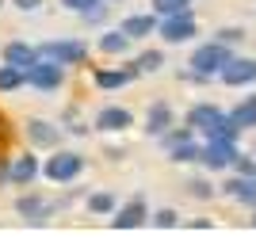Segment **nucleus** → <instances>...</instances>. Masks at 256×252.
<instances>
[{"instance_id":"nucleus-30","label":"nucleus","mask_w":256,"mask_h":252,"mask_svg":"<svg viewBox=\"0 0 256 252\" xmlns=\"http://www.w3.org/2000/svg\"><path fill=\"white\" fill-rule=\"evenodd\" d=\"M188 138H199V134H195V130H192L188 122H184V126H168V130H164V134H160L157 142H160V149L168 153L172 146H180V142H188Z\"/></svg>"},{"instance_id":"nucleus-12","label":"nucleus","mask_w":256,"mask_h":252,"mask_svg":"<svg viewBox=\"0 0 256 252\" xmlns=\"http://www.w3.org/2000/svg\"><path fill=\"white\" fill-rule=\"evenodd\" d=\"M42 176V160L34 157L31 149L20 153V157H12V176H8V188H34V180Z\"/></svg>"},{"instance_id":"nucleus-14","label":"nucleus","mask_w":256,"mask_h":252,"mask_svg":"<svg viewBox=\"0 0 256 252\" xmlns=\"http://www.w3.org/2000/svg\"><path fill=\"white\" fill-rule=\"evenodd\" d=\"M218 191H222L230 202L245 206V210H252V206H256V176H237V172H234V176L226 180Z\"/></svg>"},{"instance_id":"nucleus-36","label":"nucleus","mask_w":256,"mask_h":252,"mask_svg":"<svg viewBox=\"0 0 256 252\" xmlns=\"http://www.w3.org/2000/svg\"><path fill=\"white\" fill-rule=\"evenodd\" d=\"M58 4H62L65 12H73V16H76V12H84V8H92V4H100V0H58Z\"/></svg>"},{"instance_id":"nucleus-24","label":"nucleus","mask_w":256,"mask_h":252,"mask_svg":"<svg viewBox=\"0 0 256 252\" xmlns=\"http://www.w3.org/2000/svg\"><path fill=\"white\" fill-rule=\"evenodd\" d=\"M134 69H138V76H153L164 69V50H157V46H150V50H142L138 58H134Z\"/></svg>"},{"instance_id":"nucleus-35","label":"nucleus","mask_w":256,"mask_h":252,"mask_svg":"<svg viewBox=\"0 0 256 252\" xmlns=\"http://www.w3.org/2000/svg\"><path fill=\"white\" fill-rule=\"evenodd\" d=\"M176 80H180V84H210L203 73H195V69H180V73H176Z\"/></svg>"},{"instance_id":"nucleus-1","label":"nucleus","mask_w":256,"mask_h":252,"mask_svg":"<svg viewBox=\"0 0 256 252\" xmlns=\"http://www.w3.org/2000/svg\"><path fill=\"white\" fill-rule=\"evenodd\" d=\"M84 153H76V149H50V157L42 160V180L65 188V184H76V180L84 176Z\"/></svg>"},{"instance_id":"nucleus-15","label":"nucleus","mask_w":256,"mask_h":252,"mask_svg":"<svg viewBox=\"0 0 256 252\" xmlns=\"http://www.w3.org/2000/svg\"><path fill=\"white\" fill-rule=\"evenodd\" d=\"M130 80H138V69L134 65H118V69H92V84L100 92H118L126 88Z\"/></svg>"},{"instance_id":"nucleus-3","label":"nucleus","mask_w":256,"mask_h":252,"mask_svg":"<svg viewBox=\"0 0 256 252\" xmlns=\"http://www.w3.org/2000/svg\"><path fill=\"white\" fill-rule=\"evenodd\" d=\"M16 214H20L27 226H46L54 214H62V202L46 199V195H38V191H31V188H23L20 199H16Z\"/></svg>"},{"instance_id":"nucleus-18","label":"nucleus","mask_w":256,"mask_h":252,"mask_svg":"<svg viewBox=\"0 0 256 252\" xmlns=\"http://www.w3.org/2000/svg\"><path fill=\"white\" fill-rule=\"evenodd\" d=\"M218 115H222V107H218V104H210V100H199V104H192V107H188L184 122L192 126L195 134H203V130H206V126H210Z\"/></svg>"},{"instance_id":"nucleus-33","label":"nucleus","mask_w":256,"mask_h":252,"mask_svg":"<svg viewBox=\"0 0 256 252\" xmlns=\"http://www.w3.org/2000/svg\"><path fill=\"white\" fill-rule=\"evenodd\" d=\"M230 172H237V176H256V157L252 153H237V160H234Z\"/></svg>"},{"instance_id":"nucleus-31","label":"nucleus","mask_w":256,"mask_h":252,"mask_svg":"<svg viewBox=\"0 0 256 252\" xmlns=\"http://www.w3.org/2000/svg\"><path fill=\"white\" fill-rule=\"evenodd\" d=\"M150 222L157 230H176L180 226V210L176 206H160V210H150Z\"/></svg>"},{"instance_id":"nucleus-21","label":"nucleus","mask_w":256,"mask_h":252,"mask_svg":"<svg viewBox=\"0 0 256 252\" xmlns=\"http://www.w3.org/2000/svg\"><path fill=\"white\" fill-rule=\"evenodd\" d=\"M230 115H234V122L241 126V130H256V92L241 96V100L230 107Z\"/></svg>"},{"instance_id":"nucleus-19","label":"nucleus","mask_w":256,"mask_h":252,"mask_svg":"<svg viewBox=\"0 0 256 252\" xmlns=\"http://www.w3.org/2000/svg\"><path fill=\"white\" fill-rule=\"evenodd\" d=\"M130 46H134V42H130V34H122L118 27H111V31H104V34L96 38V50L107 54V58H126Z\"/></svg>"},{"instance_id":"nucleus-37","label":"nucleus","mask_w":256,"mask_h":252,"mask_svg":"<svg viewBox=\"0 0 256 252\" xmlns=\"http://www.w3.org/2000/svg\"><path fill=\"white\" fill-rule=\"evenodd\" d=\"M8 176H12V157H0V188H8Z\"/></svg>"},{"instance_id":"nucleus-38","label":"nucleus","mask_w":256,"mask_h":252,"mask_svg":"<svg viewBox=\"0 0 256 252\" xmlns=\"http://www.w3.org/2000/svg\"><path fill=\"white\" fill-rule=\"evenodd\" d=\"M104 153H107V160H122V157H126V149H122V146H107Z\"/></svg>"},{"instance_id":"nucleus-9","label":"nucleus","mask_w":256,"mask_h":252,"mask_svg":"<svg viewBox=\"0 0 256 252\" xmlns=\"http://www.w3.org/2000/svg\"><path fill=\"white\" fill-rule=\"evenodd\" d=\"M111 230H142L146 222H150V202L146 195H130L126 202H118L115 214H111Z\"/></svg>"},{"instance_id":"nucleus-26","label":"nucleus","mask_w":256,"mask_h":252,"mask_svg":"<svg viewBox=\"0 0 256 252\" xmlns=\"http://www.w3.org/2000/svg\"><path fill=\"white\" fill-rule=\"evenodd\" d=\"M58 122H62L65 134H73V138H88V130H92V126L80 118V107H65L62 115H58Z\"/></svg>"},{"instance_id":"nucleus-6","label":"nucleus","mask_w":256,"mask_h":252,"mask_svg":"<svg viewBox=\"0 0 256 252\" xmlns=\"http://www.w3.org/2000/svg\"><path fill=\"white\" fill-rule=\"evenodd\" d=\"M157 34L164 46H184V42H195L199 34V20H195V12H180V16H164L157 23Z\"/></svg>"},{"instance_id":"nucleus-4","label":"nucleus","mask_w":256,"mask_h":252,"mask_svg":"<svg viewBox=\"0 0 256 252\" xmlns=\"http://www.w3.org/2000/svg\"><path fill=\"white\" fill-rule=\"evenodd\" d=\"M38 58H50V62L73 69V65L88 62V42L84 38H46L38 42Z\"/></svg>"},{"instance_id":"nucleus-39","label":"nucleus","mask_w":256,"mask_h":252,"mask_svg":"<svg viewBox=\"0 0 256 252\" xmlns=\"http://www.w3.org/2000/svg\"><path fill=\"white\" fill-rule=\"evenodd\" d=\"M188 226H192V230H210V218H192Z\"/></svg>"},{"instance_id":"nucleus-8","label":"nucleus","mask_w":256,"mask_h":252,"mask_svg":"<svg viewBox=\"0 0 256 252\" xmlns=\"http://www.w3.org/2000/svg\"><path fill=\"white\" fill-rule=\"evenodd\" d=\"M23 134H27V146L31 149H46V153L65 142L62 122H54V118H27V122H23Z\"/></svg>"},{"instance_id":"nucleus-34","label":"nucleus","mask_w":256,"mask_h":252,"mask_svg":"<svg viewBox=\"0 0 256 252\" xmlns=\"http://www.w3.org/2000/svg\"><path fill=\"white\" fill-rule=\"evenodd\" d=\"M16 12H23V16H34V12L42 8V0H8Z\"/></svg>"},{"instance_id":"nucleus-23","label":"nucleus","mask_w":256,"mask_h":252,"mask_svg":"<svg viewBox=\"0 0 256 252\" xmlns=\"http://www.w3.org/2000/svg\"><path fill=\"white\" fill-rule=\"evenodd\" d=\"M199 153H203V142H199V138H188L180 146H172L164 157H168L172 164H199Z\"/></svg>"},{"instance_id":"nucleus-16","label":"nucleus","mask_w":256,"mask_h":252,"mask_svg":"<svg viewBox=\"0 0 256 252\" xmlns=\"http://www.w3.org/2000/svg\"><path fill=\"white\" fill-rule=\"evenodd\" d=\"M157 16L153 12H130L126 20L118 23V31L130 34V42H142V38H150V34H157Z\"/></svg>"},{"instance_id":"nucleus-5","label":"nucleus","mask_w":256,"mask_h":252,"mask_svg":"<svg viewBox=\"0 0 256 252\" xmlns=\"http://www.w3.org/2000/svg\"><path fill=\"white\" fill-rule=\"evenodd\" d=\"M27 88H34V92H58V88H65V65L50 62V58H34L27 69Z\"/></svg>"},{"instance_id":"nucleus-20","label":"nucleus","mask_w":256,"mask_h":252,"mask_svg":"<svg viewBox=\"0 0 256 252\" xmlns=\"http://www.w3.org/2000/svg\"><path fill=\"white\" fill-rule=\"evenodd\" d=\"M241 134H245V130H241V126L234 122V115H230V111H222V115L214 118V122L206 126V130H203L199 138H214V142H237Z\"/></svg>"},{"instance_id":"nucleus-32","label":"nucleus","mask_w":256,"mask_h":252,"mask_svg":"<svg viewBox=\"0 0 256 252\" xmlns=\"http://www.w3.org/2000/svg\"><path fill=\"white\" fill-rule=\"evenodd\" d=\"M210 38H214V42H222V46H234V50H237V46L248 38V31H245V27H218Z\"/></svg>"},{"instance_id":"nucleus-27","label":"nucleus","mask_w":256,"mask_h":252,"mask_svg":"<svg viewBox=\"0 0 256 252\" xmlns=\"http://www.w3.org/2000/svg\"><path fill=\"white\" fill-rule=\"evenodd\" d=\"M107 16H111V0H100V4H92V8L76 12V20H80V27H104Z\"/></svg>"},{"instance_id":"nucleus-2","label":"nucleus","mask_w":256,"mask_h":252,"mask_svg":"<svg viewBox=\"0 0 256 252\" xmlns=\"http://www.w3.org/2000/svg\"><path fill=\"white\" fill-rule=\"evenodd\" d=\"M234 54H237L234 46H222V42L206 38V42H199V46L192 50V58H188V69L203 73L206 80H218V73L230 65V58H234Z\"/></svg>"},{"instance_id":"nucleus-13","label":"nucleus","mask_w":256,"mask_h":252,"mask_svg":"<svg viewBox=\"0 0 256 252\" xmlns=\"http://www.w3.org/2000/svg\"><path fill=\"white\" fill-rule=\"evenodd\" d=\"M168 126H176V111H172V104H168V100H153V104L146 107V118H142L146 138H160Z\"/></svg>"},{"instance_id":"nucleus-10","label":"nucleus","mask_w":256,"mask_h":252,"mask_svg":"<svg viewBox=\"0 0 256 252\" xmlns=\"http://www.w3.org/2000/svg\"><path fill=\"white\" fill-rule=\"evenodd\" d=\"M130 126H134V111L118 104H104L92 118V130H100V134H126Z\"/></svg>"},{"instance_id":"nucleus-17","label":"nucleus","mask_w":256,"mask_h":252,"mask_svg":"<svg viewBox=\"0 0 256 252\" xmlns=\"http://www.w3.org/2000/svg\"><path fill=\"white\" fill-rule=\"evenodd\" d=\"M34 58H38V46L27 42V38H12V42H4V50H0V62L20 65V69H27Z\"/></svg>"},{"instance_id":"nucleus-7","label":"nucleus","mask_w":256,"mask_h":252,"mask_svg":"<svg viewBox=\"0 0 256 252\" xmlns=\"http://www.w3.org/2000/svg\"><path fill=\"white\" fill-rule=\"evenodd\" d=\"M237 142H214V138H203V153H199V168L203 172H230L237 160Z\"/></svg>"},{"instance_id":"nucleus-41","label":"nucleus","mask_w":256,"mask_h":252,"mask_svg":"<svg viewBox=\"0 0 256 252\" xmlns=\"http://www.w3.org/2000/svg\"><path fill=\"white\" fill-rule=\"evenodd\" d=\"M248 153H252V157H256V142H252V149H248Z\"/></svg>"},{"instance_id":"nucleus-25","label":"nucleus","mask_w":256,"mask_h":252,"mask_svg":"<svg viewBox=\"0 0 256 252\" xmlns=\"http://www.w3.org/2000/svg\"><path fill=\"white\" fill-rule=\"evenodd\" d=\"M20 88H27V73H23L20 65L0 62V96H12V92H20Z\"/></svg>"},{"instance_id":"nucleus-42","label":"nucleus","mask_w":256,"mask_h":252,"mask_svg":"<svg viewBox=\"0 0 256 252\" xmlns=\"http://www.w3.org/2000/svg\"><path fill=\"white\" fill-rule=\"evenodd\" d=\"M4 4H8V0H0V8H4Z\"/></svg>"},{"instance_id":"nucleus-11","label":"nucleus","mask_w":256,"mask_h":252,"mask_svg":"<svg viewBox=\"0 0 256 252\" xmlns=\"http://www.w3.org/2000/svg\"><path fill=\"white\" fill-rule=\"evenodd\" d=\"M218 80L226 88H256V58H245V54H234L230 65H226Z\"/></svg>"},{"instance_id":"nucleus-40","label":"nucleus","mask_w":256,"mask_h":252,"mask_svg":"<svg viewBox=\"0 0 256 252\" xmlns=\"http://www.w3.org/2000/svg\"><path fill=\"white\" fill-rule=\"evenodd\" d=\"M248 226H252V230H256V206H252V218H248Z\"/></svg>"},{"instance_id":"nucleus-28","label":"nucleus","mask_w":256,"mask_h":252,"mask_svg":"<svg viewBox=\"0 0 256 252\" xmlns=\"http://www.w3.org/2000/svg\"><path fill=\"white\" fill-rule=\"evenodd\" d=\"M184 188H188V195H192V199H199V202H210L214 195H218V188L210 184V172H206V176H192Z\"/></svg>"},{"instance_id":"nucleus-29","label":"nucleus","mask_w":256,"mask_h":252,"mask_svg":"<svg viewBox=\"0 0 256 252\" xmlns=\"http://www.w3.org/2000/svg\"><path fill=\"white\" fill-rule=\"evenodd\" d=\"M150 12L157 20L164 16H180V12H192V0H150Z\"/></svg>"},{"instance_id":"nucleus-22","label":"nucleus","mask_w":256,"mask_h":252,"mask_svg":"<svg viewBox=\"0 0 256 252\" xmlns=\"http://www.w3.org/2000/svg\"><path fill=\"white\" fill-rule=\"evenodd\" d=\"M118 206V199L111 195V191H92V195H84V210L92 214V218H111Z\"/></svg>"}]
</instances>
